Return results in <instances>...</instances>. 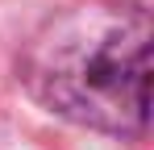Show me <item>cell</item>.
<instances>
[{"mask_svg":"<svg viewBox=\"0 0 154 150\" xmlns=\"http://www.w3.org/2000/svg\"><path fill=\"white\" fill-rule=\"evenodd\" d=\"M150 8L75 0L42 21L21 50V83L42 108L100 133L142 138L150 125Z\"/></svg>","mask_w":154,"mask_h":150,"instance_id":"cell-1","label":"cell"}]
</instances>
